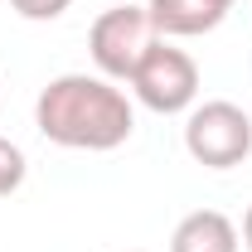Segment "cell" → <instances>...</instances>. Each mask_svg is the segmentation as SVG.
<instances>
[{"instance_id": "obj_1", "label": "cell", "mask_w": 252, "mask_h": 252, "mask_svg": "<svg viewBox=\"0 0 252 252\" xmlns=\"http://www.w3.org/2000/svg\"><path fill=\"white\" fill-rule=\"evenodd\" d=\"M34 126L63 151H117L136 131V107L102 73H63L39 93Z\"/></svg>"}, {"instance_id": "obj_2", "label": "cell", "mask_w": 252, "mask_h": 252, "mask_svg": "<svg viewBox=\"0 0 252 252\" xmlns=\"http://www.w3.org/2000/svg\"><path fill=\"white\" fill-rule=\"evenodd\" d=\"M185 151L204 170H233L252 156V117L238 102H204L185 117Z\"/></svg>"}, {"instance_id": "obj_3", "label": "cell", "mask_w": 252, "mask_h": 252, "mask_svg": "<svg viewBox=\"0 0 252 252\" xmlns=\"http://www.w3.org/2000/svg\"><path fill=\"white\" fill-rule=\"evenodd\" d=\"M160 34L146 15V5H112L102 10L88 30V54H93L97 73L112 83H131V73L141 68L146 49L156 44Z\"/></svg>"}, {"instance_id": "obj_4", "label": "cell", "mask_w": 252, "mask_h": 252, "mask_svg": "<svg viewBox=\"0 0 252 252\" xmlns=\"http://www.w3.org/2000/svg\"><path fill=\"white\" fill-rule=\"evenodd\" d=\"M131 93H136L141 107H151L160 117L189 112L194 97H199V63L189 59L185 49H175L170 39H156L146 49L141 68L131 73Z\"/></svg>"}, {"instance_id": "obj_5", "label": "cell", "mask_w": 252, "mask_h": 252, "mask_svg": "<svg viewBox=\"0 0 252 252\" xmlns=\"http://www.w3.org/2000/svg\"><path fill=\"white\" fill-rule=\"evenodd\" d=\"M146 15L160 39H194V34H209L228 20V10H219L214 0H151Z\"/></svg>"}, {"instance_id": "obj_6", "label": "cell", "mask_w": 252, "mask_h": 252, "mask_svg": "<svg viewBox=\"0 0 252 252\" xmlns=\"http://www.w3.org/2000/svg\"><path fill=\"white\" fill-rule=\"evenodd\" d=\"M238 223L219 209H194L170 233V252H238Z\"/></svg>"}, {"instance_id": "obj_7", "label": "cell", "mask_w": 252, "mask_h": 252, "mask_svg": "<svg viewBox=\"0 0 252 252\" xmlns=\"http://www.w3.org/2000/svg\"><path fill=\"white\" fill-rule=\"evenodd\" d=\"M25 175H30L25 151H20L15 141H5V136H0V199H5V194H15V189L25 185Z\"/></svg>"}, {"instance_id": "obj_8", "label": "cell", "mask_w": 252, "mask_h": 252, "mask_svg": "<svg viewBox=\"0 0 252 252\" xmlns=\"http://www.w3.org/2000/svg\"><path fill=\"white\" fill-rule=\"evenodd\" d=\"M68 5H73V0H10V10H15L20 20H34V25H44V20H59Z\"/></svg>"}, {"instance_id": "obj_9", "label": "cell", "mask_w": 252, "mask_h": 252, "mask_svg": "<svg viewBox=\"0 0 252 252\" xmlns=\"http://www.w3.org/2000/svg\"><path fill=\"white\" fill-rule=\"evenodd\" d=\"M243 248L252 252V209H248V214H243Z\"/></svg>"}, {"instance_id": "obj_10", "label": "cell", "mask_w": 252, "mask_h": 252, "mask_svg": "<svg viewBox=\"0 0 252 252\" xmlns=\"http://www.w3.org/2000/svg\"><path fill=\"white\" fill-rule=\"evenodd\" d=\"M214 5H219V10H233V5H238V0H214Z\"/></svg>"}]
</instances>
